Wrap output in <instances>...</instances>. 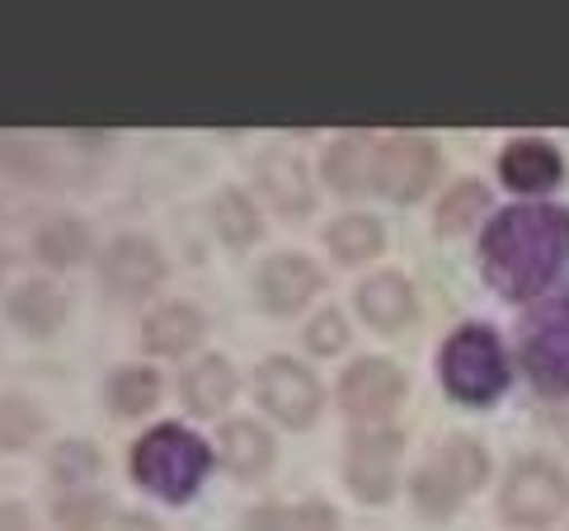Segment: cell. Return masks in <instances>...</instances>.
<instances>
[{"mask_svg": "<svg viewBox=\"0 0 569 531\" xmlns=\"http://www.w3.org/2000/svg\"><path fill=\"white\" fill-rule=\"evenodd\" d=\"M480 273L513 305L565 297L569 288V208L556 198L508 202L480 227Z\"/></svg>", "mask_w": 569, "mask_h": 531, "instance_id": "obj_1", "label": "cell"}, {"mask_svg": "<svg viewBox=\"0 0 569 531\" xmlns=\"http://www.w3.org/2000/svg\"><path fill=\"white\" fill-rule=\"evenodd\" d=\"M438 381L457 404L485 410V404H495L508 391V381H513V358H508L503 339L490 330V324L466 320L442 339Z\"/></svg>", "mask_w": 569, "mask_h": 531, "instance_id": "obj_2", "label": "cell"}, {"mask_svg": "<svg viewBox=\"0 0 569 531\" xmlns=\"http://www.w3.org/2000/svg\"><path fill=\"white\" fill-rule=\"evenodd\" d=\"M212 471V447L179 423H156L128 452V475L166 503H189Z\"/></svg>", "mask_w": 569, "mask_h": 531, "instance_id": "obj_3", "label": "cell"}, {"mask_svg": "<svg viewBox=\"0 0 569 531\" xmlns=\"http://www.w3.org/2000/svg\"><path fill=\"white\" fill-rule=\"evenodd\" d=\"M518 367L541 395L569 400V292L546 297L522 315Z\"/></svg>", "mask_w": 569, "mask_h": 531, "instance_id": "obj_4", "label": "cell"}, {"mask_svg": "<svg viewBox=\"0 0 569 531\" xmlns=\"http://www.w3.org/2000/svg\"><path fill=\"white\" fill-rule=\"evenodd\" d=\"M569 513V475L551 457H522L499 484V518L522 531H546Z\"/></svg>", "mask_w": 569, "mask_h": 531, "instance_id": "obj_5", "label": "cell"}, {"mask_svg": "<svg viewBox=\"0 0 569 531\" xmlns=\"http://www.w3.org/2000/svg\"><path fill=\"white\" fill-rule=\"evenodd\" d=\"M442 174V151L429 132H377L372 156V193L391 202H419L433 193Z\"/></svg>", "mask_w": 569, "mask_h": 531, "instance_id": "obj_6", "label": "cell"}, {"mask_svg": "<svg viewBox=\"0 0 569 531\" xmlns=\"http://www.w3.org/2000/svg\"><path fill=\"white\" fill-rule=\"evenodd\" d=\"M495 174H499V189L513 202H537V198L560 193L569 170H565V151L556 147L551 137L518 132V137H508L499 147Z\"/></svg>", "mask_w": 569, "mask_h": 531, "instance_id": "obj_7", "label": "cell"}, {"mask_svg": "<svg viewBox=\"0 0 569 531\" xmlns=\"http://www.w3.org/2000/svg\"><path fill=\"white\" fill-rule=\"evenodd\" d=\"M400 452H405V433L391 423H358V433L349 438V461L343 475L349 489L362 503H391L400 489Z\"/></svg>", "mask_w": 569, "mask_h": 531, "instance_id": "obj_8", "label": "cell"}, {"mask_svg": "<svg viewBox=\"0 0 569 531\" xmlns=\"http://www.w3.org/2000/svg\"><path fill=\"white\" fill-rule=\"evenodd\" d=\"M254 395L263 410L288 428H311L325 410L320 377L297 358H263L254 367Z\"/></svg>", "mask_w": 569, "mask_h": 531, "instance_id": "obj_9", "label": "cell"}, {"mask_svg": "<svg viewBox=\"0 0 569 531\" xmlns=\"http://www.w3.org/2000/svg\"><path fill=\"white\" fill-rule=\"evenodd\" d=\"M166 278H170V259L151 236H132V231L113 236L104 244V254H99V282L123 301L151 297Z\"/></svg>", "mask_w": 569, "mask_h": 531, "instance_id": "obj_10", "label": "cell"}, {"mask_svg": "<svg viewBox=\"0 0 569 531\" xmlns=\"http://www.w3.org/2000/svg\"><path fill=\"white\" fill-rule=\"evenodd\" d=\"M405 372L391 358H358L339 377V410L358 423H386L405 400Z\"/></svg>", "mask_w": 569, "mask_h": 531, "instance_id": "obj_11", "label": "cell"}, {"mask_svg": "<svg viewBox=\"0 0 569 531\" xmlns=\"http://www.w3.org/2000/svg\"><path fill=\"white\" fill-rule=\"evenodd\" d=\"M325 288V273L311 254L301 250H278L259 263L254 273V292H259V305L269 315H297L301 305H311Z\"/></svg>", "mask_w": 569, "mask_h": 531, "instance_id": "obj_12", "label": "cell"}, {"mask_svg": "<svg viewBox=\"0 0 569 531\" xmlns=\"http://www.w3.org/2000/svg\"><path fill=\"white\" fill-rule=\"evenodd\" d=\"M254 189L269 198L278 217H311L316 212V179L311 166L288 147H269L254 160Z\"/></svg>", "mask_w": 569, "mask_h": 531, "instance_id": "obj_13", "label": "cell"}, {"mask_svg": "<svg viewBox=\"0 0 569 531\" xmlns=\"http://www.w3.org/2000/svg\"><path fill=\"white\" fill-rule=\"evenodd\" d=\"M353 305L358 315L372 324L381 334H400L405 324H415L419 315V297H415V282L405 278L400 269H377L368 273L353 288Z\"/></svg>", "mask_w": 569, "mask_h": 531, "instance_id": "obj_14", "label": "cell"}, {"mask_svg": "<svg viewBox=\"0 0 569 531\" xmlns=\"http://www.w3.org/2000/svg\"><path fill=\"white\" fill-rule=\"evenodd\" d=\"M372 156L377 132H339L320 156V179L339 198H368L372 193Z\"/></svg>", "mask_w": 569, "mask_h": 531, "instance_id": "obj_15", "label": "cell"}, {"mask_svg": "<svg viewBox=\"0 0 569 531\" xmlns=\"http://www.w3.org/2000/svg\"><path fill=\"white\" fill-rule=\"evenodd\" d=\"M217 461L236 480H259L273 465V438L254 419H227L217 433Z\"/></svg>", "mask_w": 569, "mask_h": 531, "instance_id": "obj_16", "label": "cell"}, {"mask_svg": "<svg viewBox=\"0 0 569 531\" xmlns=\"http://www.w3.org/2000/svg\"><path fill=\"white\" fill-rule=\"evenodd\" d=\"M141 339H147V349L160 358H184L208 339V315H202L193 301H166L147 315Z\"/></svg>", "mask_w": 569, "mask_h": 531, "instance_id": "obj_17", "label": "cell"}, {"mask_svg": "<svg viewBox=\"0 0 569 531\" xmlns=\"http://www.w3.org/2000/svg\"><path fill=\"white\" fill-rule=\"evenodd\" d=\"M490 208H495V198H490V183L485 179H471V174L452 179L433 202V231L442 240L471 236L480 221H490Z\"/></svg>", "mask_w": 569, "mask_h": 531, "instance_id": "obj_18", "label": "cell"}, {"mask_svg": "<svg viewBox=\"0 0 569 531\" xmlns=\"http://www.w3.org/2000/svg\"><path fill=\"white\" fill-rule=\"evenodd\" d=\"M6 311H10V324H19L24 334H57L71 311V301L52 278H29L10 292Z\"/></svg>", "mask_w": 569, "mask_h": 531, "instance_id": "obj_19", "label": "cell"}, {"mask_svg": "<svg viewBox=\"0 0 569 531\" xmlns=\"http://www.w3.org/2000/svg\"><path fill=\"white\" fill-rule=\"evenodd\" d=\"M236 391H240L236 367L221 353H202L189 372L179 377V395H184V404L193 414H202V419H212V414L227 410V404L236 400Z\"/></svg>", "mask_w": 569, "mask_h": 531, "instance_id": "obj_20", "label": "cell"}, {"mask_svg": "<svg viewBox=\"0 0 569 531\" xmlns=\"http://www.w3.org/2000/svg\"><path fill=\"white\" fill-rule=\"evenodd\" d=\"M90 250H94V231H90V221L76 212H57L33 231V254L43 259L48 269H76V263L90 259Z\"/></svg>", "mask_w": 569, "mask_h": 531, "instance_id": "obj_21", "label": "cell"}, {"mask_svg": "<svg viewBox=\"0 0 569 531\" xmlns=\"http://www.w3.org/2000/svg\"><path fill=\"white\" fill-rule=\"evenodd\" d=\"M325 250H330L339 263H372L386 250V227L372 212H343L325 227Z\"/></svg>", "mask_w": 569, "mask_h": 531, "instance_id": "obj_22", "label": "cell"}, {"mask_svg": "<svg viewBox=\"0 0 569 531\" xmlns=\"http://www.w3.org/2000/svg\"><path fill=\"white\" fill-rule=\"evenodd\" d=\"M212 227L231 250H250V244L263 240V212L246 189L227 183V189H217V198H212Z\"/></svg>", "mask_w": 569, "mask_h": 531, "instance_id": "obj_23", "label": "cell"}, {"mask_svg": "<svg viewBox=\"0 0 569 531\" xmlns=\"http://www.w3.org/2000/svg\"><path fill=\"white\" fill-rule=\"evenodd\" d=\"M438 471L457 484V494H476V489L490 480V452L476 442V438H466V433H452L447 442H438V452L429 457Z\"/></svg>", "mask_w": 569, "mask_h": 531, "instance_id": "obj_24", "label": "cell"}, {"mask_svg": "<svg viewBox=\"0 0 569 531\" xmlns=\"http://www.w3.org/2000/svg\"><path fill=\"white\" fill-rule=\"evenodd\" d=\"M104 395H109V410L113 414L141 419V414H151L156 404H160V372H156V367L128 362V367H118V372L109 377Z\"/></svg>", "mask_w": 569, "mask_h": 531, "instance_id": "obj_25", "label": "cell"}, {"mask_svg": "<svg viewBox=\"0 0 569 531\" xmlns=\"http://www.w3.org/2000/svg\"><path fill=\"white\" fill-rule=\"evenodd\" d=\"M43 410H38V400L29 395H0V447L6 452H24V447H33L38 438H43Z\"/></svg>", "mask_w": 569, "mask_h": 531, "instance_id": "obj_26", "label": "cell"}, {"mask_svg": "<svg viewBox=\"0 0 569 531\" xmlns=\"http://www.w3.org/2000/svg\"><path fill=\"white\" fill-rule=\"evenodd\" d=\"M0 170L29 183H43L52 174V151L29 132H0Z\"/></svg>", "mask_w": 569, "mask_h": 531, "instance_id": "obj_27", "label": "cell"}, {"mask_svg": "<svg viewBox=\"0 0 569 531\" xmlns=\"http://www.w3.org/2000/svg\"><path fill=\"white\" fill-rule=\"evenodd\" d=\"M104 518H109V494H99V489H62L52 499V522L62 531H94L104 527Z\"/></svg>", "mask_w": 569, "mask_h": 531, "instance_id": "obj_28", "label": "cell"}, {"mask_svg": "<svg viewBox=\"0 0 569 531\" xmlns=\"http://www.w3.org/2000/svg\"><path fill=\"white\" fill-rule=\"evenodd\" d=\"M410 499L423 518H452L457 508H461V494H457V484L447 480L433 461H423L419 471L410 475Z\"/></svg>", "mask_w": 569, "mask_h": 531, "instance_id": "obj_29", "label": "cell"}, {"mask_svg": "<svg viewBox=\"0 0 569 531\" xmlns=\"http://www.w3.org/2000/svg\"><path fill=\"white\" fill-rule=\"evenodd\" d=\"M48 471H52V480L62 484V489H80L86 480L99 475V447L94 442H80V438L57 442L52 457H48Z\"/></svg>", "mask_w": 569, "mask_h": 531, "instance_id": "obj_30", "label": "cell"}, {"mask_svg": "<svg viewBox=\"0 0 569 531\" xmlns=\"http://www.w3.org/2000/svg\"><path fill=\"white\" fill-rule=\"evenodd\" d=\"M301 343L316 353V358H335L349 349V320H343V311H335V305H325V311H316L307 320V334H301Z\"/></svg>", "mask_w": 569, "mask_h": 531, "instance_id": "obj_31", "label": "cell"}, {"mask_svg": "<svg viewBox=\"0 0 569 531\" xmlns=\"http://www.w3.org/2000/svg\"><path fill=\"white\" fill-rule=\"evenodd\" d=\"M282 531H339V513L330 503L307 499L297 508H282Z\"/></svg>", "mask_w": 569, "mask_h": 531, "instance_id": "obj_32", "label": "cell"}, {"mask_svg": "<svg viewBox=\"0 0 569 531\" xmlns=\"http://www.w3.org/2000/svg\"><path fill=\"white\" fill-rule=\"evenodd\" d=\"M0 531H33V513L24 503H0Z\"/></svg>", "mask_w": 569, "mask_h": 531, "instance_id": "obj_33", "label": "cell"}, {"mask_svg": "<svg viewBox=\"0 0 569 531\" xmlns=\"http://www.w3.org/2000/svg\"><path fill=\"white\" fill-rule=\"evenodd\" d=\"M246 531H282V508L278 503H263L246 518Z\"/></svg>", "mask_w": 569, "mask_h": 531, "instance_id": "obj_34", "label": "cell"}, {"mask_svg": "<svg viewBox=\"0 0 569 531\" xmlns=\"http://www.w3.org/2000/svg\"><path fill=\"white\" fill-rule=\"evenodd\" d=\"M113 531H160V522L147 518V513H123V518L113 522Z\"/></svg>", "mask_w": 569, "mask_h": 531, "instance_id": "obj_35", "label": "cell"}]
</instances>
